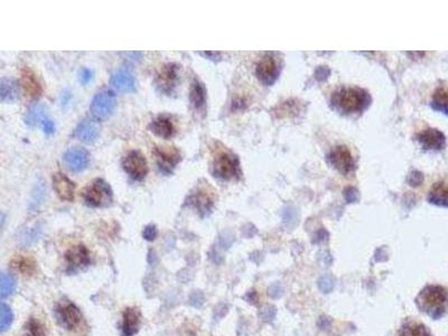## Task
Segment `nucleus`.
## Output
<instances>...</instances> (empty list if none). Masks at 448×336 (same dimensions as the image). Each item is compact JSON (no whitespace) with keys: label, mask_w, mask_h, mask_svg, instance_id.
<instances>
[{"label":"nucleus","mask_w":448,"mask_h":336,"mask_svg":"<svg viewBox=\"0 0 448 336\" xmlns=\"http://www.w3.org/2000/svg\"><path fill=\"white\" fill-rule=\"evenodd\" d=\"M422 311L435 319L444 315L448 308V290L441 286H428L417 297Z\"/></svg>","instance_id":"nucleus-1"},{"label":"nucleus","mask_w":448,"mask_h":336,"mask_svg":"<svg viewBox=\"0 0 448 336\" xmlns=\"http://www.w3.org/2000/svg\"><path fill=\"white\" fill-rule=\"evenodd\" d=\"M219 147L214 149L213 154V174L215 177L223 181H231L239 178L241 175L240 162L237 157L223 147L222 145L218 144Z\"/></svg>","instance_id":"nucleus-2"},{"label":"nucleus","mask_w":448,"mask_h":336,"mask_svg":"<svg viewBox=\"0 0 448 336\" xmlns=\"http://www.w3.org/2000/svg\"><path fill=\"white\" fill-rule=\"evenodd\" d=\"M332 104L344 113L361 112L370 104V96L359 88H344L332 96Z\"/></svg>","instance_id":"nucleus-3"},{"label":"nucleus","mask_w":448,"mask_h":336,"mask_svg":"<svg viewBox=\"0 0 448 336\" xmlns=\"http://www.w3.org/2000/svg\"><path fill=\"white\" fill-rule=\"evenodd\" d=\"M83 198L90 207H107L112 202V189L106 181L95 180L84 189Z\"/></svg>","instance_id":"nucleus-4"},{"label":"nucleus","mask_w":448,"mask_h":336,"mask_svg":"<svg viewBox=\"0 0 448 336\" xmlns=\"http://www.w3.org/2000/svg\"><path fill=\"white\" fill-rule=\"evenodd\" d=\"M116 106L117 100L115 94L111 91L104 90L95 94L90 109L95 119L104 120V119L109 118L112 115L116 109Z\"/></svg>","instance_id":"nucleus-5"},{"label":"nucleus","mask_w":448,"mask_h":336,"mask_svg":"<svg viewBox=\"0 0 448 336\" xmlns=\"http://www.w3.org/2000/svg\"><path fill=\"white\" fill-rule=\"evenodd\" d=\"M123 170L131 178L143 181L148 173V164L145 156L140 151L133 150L129 153L122 162Z\"/></svg>","instance_id":"nucleus-6"},{"label":"nucleus","mask_w":448,"mask_h":336,"mask_svg":"<svg viewBox=\"0 0 448 336\" xmlns=\"http://www.w3.org/2000/svg\"><path fill=\"white\" fill-rule=\"evenodd\" d=\"M214 191L208 185L198 186L196 191L192 194L191 204L195 208L202 216L208 215L214 205Z\"/></svg>","instance_id":"nucleus-7"},{"label":"nucleus","mask_w":448,"mask_h":336,"mask_svg":"<svg viewBox=\"0 0 448 336\" xmlns=\"http://www.w3.org/2000/svg\"><path fill=\"white\" fill-rule=\"evenodd\" d=\"M332 165L343 175H350L354 171L355 164L353 156L347 146H337L330 154Z\"/></svg>","instance_id":"nucleus-8"},{"label":"nucleus","mask_w":448,"mask_h":336,"mask_svg":"<svg viewBox=\"0 0 448 336\" xmlns=\"http://www.w3.org/2000/svg\"><path fill=\"white\" fill-rule=\"evenodd\" d=\"M257 77L260 82L266 85H271L277 80L279 74V68L277 61L271 55H266L258 63L256 70Z\"/></svg>","instance_id":"nucleus-9"},{"label":"nucleus","mask_w":448,"mask_h":336,"mask_svg":"<svg viewBox=\"0 0 448 336\" xmlns=\"http://www.w3.org/2000/svg\"><path fill=\"white\" fill-rule=\"evenodd\" d=\"M110 83L117 91L122 93H131L137 89V80L130 70L127 68L119 69L113 73Z\"/></svg>","instance_id":"nucleus-10"},{"label":"nucleus","mask_w":448,"mask_h":336,"mask_svg":"<svg viewBox=\"0 0 448 336\" xmlns=\"http://www.w3.org/2000/svg\"><path fill=\"white\" fill-rule=\"evenodd\" d=\"M178 81V66L176 64H166L160 69L156 79L157 88L164 93H170L175 89Z\"/></svg>","instance_id":"nucleus-11"},{"label":"nucleus","mask_w":448,"mask_h":336,"mask_svg":"<svg viewBox=\"0 0 448 336\" xmlns=\"http://www.w3.org/2000/svg\"><path fill=\"white\" fill-rule=\"evenodd\" d=\"M63 160L70 171L80 173L83 172L89 165V154L83 148L73 147L64 154Z\"/></svg>","instance_id":"nucleus-12"},{"label":"nucleus","mask_w":448,"mask_h":336,"mask_svg":"<svg viewBox=\"0 0 448 336\" xmlns=\"http://www.w3.org/2000/svg\"><path fill=\"white\" fill-rule=\"evenodd\" d=\"M156 158L160 170L166 173L171 172L178 162L181 161V154L175 147L165 146V147H157L155 150Z\"/></svg>","instance_id":"nucleus-13"},{"label":"nucleus","mask_w":448,"mask_h":336,"mask_svg":"<svg viewBox=\"0 0 448 336\" xmlns=\"http://www.w3.org/2000/svg\"><path fill=\"white\" fill-rule=\"evenodd\" d=\"M57 315L63 326L70 330L77 328L82 319L79 308L71 303H64V304L59 305L57 308Z\"/></svg>","instance_id":"nucleus-14"},{"label":"nucleus","mask_w":448,"mask_h":336,"mask_svg":"<svg viewBox=\"0 0 448 336\" xmlns=\"http://www.w3.org/2000/svg\"><path fill=\"white\" fill-rule=\"evenodd\" d=\"M417 139L423 148L427 150H440L446 144L445 135L433 128H428L418 133Z\"/></svg>","instance_id":"nucleus-15"},{"label":"nucleus","mask_w":448,"mask_h":336,"mask_svg":"<svg viewBox=\"0 0 448 336\" xmlns=\"http://www.w3.org/2000/svg\"><path fill=\"white\" fill-rule=\"evenodd\" d=\"M53 186L59 198L67 200V202L73 200L75 185L72 181L68 180V177L61 174V173H56L53 176Z\"/></svg>","instance_id":"nucleus-16"},{"label":"nucleus","mask_w":448,"mask_h":336,"mask_svg":"<svg viewBox=\"0 0 448 336\" xmlns=\"http://www.w3.org/2000/svg\"><path fill=\"white\" fill-rule=\"evenodd\" d=\"M100 135V128L96 122L84 119L75 129V137L85 144H93Z\"/></svg>","instance_id":"nucleus-17"},{"label":"nucleus","mask_w":448,"mask_h":336,"mask_svg":"<svg viewBox=\"0 0 448 336\" xmlns=\"http://www.w3.org/2000/svg\"><path fill=\"white\" fill-rule=\"evenodd\" d=\"M65 259L70 269H79L90 262V253L84 246H75L66 252Z\"/></svg>","instance_id":"nucleus-18"},{"label":"nucleus","mask_w":448,"mask_h":336,"mask_svg":"<svg viewBox=\"0 0 448 336\" xmlns=\"http://www.w3.org/2000/svg\"><path fill=\"white\" fill-rule=\"evenodd\" d=\"M149 129L160 138L168 139L175 135V126L169 117L159 116L150 123Z\"/></svg>","instance_id":"nucleus-19"},{"label":"nucleus","mask_w":448,"mask_h":336,"mask_svg":"<svg viewBox=\"0 0 448 336\" xmlns=\"http://www.w3.org/2000/svg\"><path fill=\"white\" fill-rule=\"evenodd\" d=\"M21 82H23V86L26 91V93L31 97H37L42 94L43 89L40 83V81L37 80L35 73L31 71L28 68H24L21 71Z\"/></svg>","instance_id":"nucleus-20"},{"label":"nucleus","mask_w":448,"mask_h":336,"mask_svg":"<svg viewBox=\"0 0 448 336\" xmlns=\"http://www.w3.org/2000/svg\"><path fill=\"white\" fill-rule=\"evenodd\" d=\"M428 199L438 207L448 208V183L444 181L436 183L430 189Z\"/></svg>","instance_id":"nucleus-21"},{"label":"nucleus","mask_w":448,"mask_h":336,"mask_svg":"<svg viewBox=\"0 0 448 336\" xmlns=\"http://www.w3.org/2000/svg\"><path fill=\"white\" fill-rule=\"evenodd\" d=\"M47 119V108L46 106L36 102L30 107L25 116V122L30 127H35L37 124H42L43 121Z\"/></svg>","instance_id":"nucleus-22"},{"label":"nucleus","mask_w":448,"mask_h":336,"mask_svg":"<svg viewBox=\"0 0 448 336\" xmlns=\"http://www.w3.org/2000/svg\"><path fill=\"white\" fill-rule=\"evenodd\" d=\"M140 325V315L136 308H127L123 314V335L132 336L137 333Z\"/></svg>","instance_id":"nucleus-23"},{"label":"nucleus","mask_w":448,"mask_h":336,"mask_svg":"<svg viewBox=\"0 0 448 336\" xmlns=\"http://www.w3.org/2000/svg\"><path fill=\"white\" fill-rule=\"evenodd\" d=\"M190 101L194 109L197 111L202 110L205 107V102H206V90L204 88V84L196 79L193 81L191 86Z\"/></svg>","instance_id":"nucleus-24"},{"label":"nucleus","mask_w":448,"mask_h":336,"mask_svg":"<svg viewBox=\"0 0 448 336\" xmlns=\"http://www.w3.org/2000/svg\"><path fill=\"white\" fill-rule=\"evenodd\" d=\"M19 96L18 84L15 80L4 78L0 83V99L3 102H15Z\"/></svg>","instance_id":"nucleus-25"},{"label":"nucleus","mask_w":448,"mask_h":336,"mask_svg":"<svg viewBox=\"0 0 448 336\" xmlns=\"http://www.w3.org/2000/svg\"><path fill=\"white\" fill-rule=\"evenodd\" d=\"M431 107L437 111L448 115V86H440L435 91L431 100Z\"/></svg>","instance_id":"nucleus-26"},{"label":"nucleus","mask_w":448,"mask_h":336,"mask_svg":"<svg viewBox=\"0 0 448 336\" xmlns=\"http://www.w3.org/2000/svg\"><path fill=\"white\" fill-rule=\"evenodd\" d=\"M13 267L24 276L33 275L36 268V263L31 258L25 256H17L13 259L12 261Z\"/></svg>","instance_id":"nucleus-27"},{"label":"nucleus","mask_w":448,"mask_h":336,"mask_svg":"<svg viewBox=\"0 0 448 336\" xmlns=\"http://www.w3.org/2000/svg\"><path fill=\"white\" fill-rule=\"evenodd\" d=\"M42 233H43V226L41 224H35L34 226L28 227V229H26L23 233H21L19 241L23 246L28 247L40 239Z\"/></svg>","instance_id":"nucleus-28"},{"label":"nucleus","mask_w":448,"mask_h":336,"mask_svg":"<svg viewBox=\"0 0 448 336\" xmlns=\"http://www.w3.org/2000/svg\"><path fill=\"white\" fill-rule=\"evenodd\" d=\"M16 288V280L12 275L3 273L2 280H0V295L3 298L10 296L15 291Z\"/></svg>","instance_id":"nucleus-29"},{"label":"nucleus","mask_w":448,"mask_h":336,"mask_svg":"<svg viewBox=\"0 0 448 336\" xmlns=\"http://www.w3.org/2000/svg\"><path fill=\"white\" fill-rule=\"evenodd\" d=\"M400 336H430V334L424 325L409 323L400 330Z\"/></svg>","instance_id":"nucleus-30"},{"label":"nucleus","mask_w":448,"mask_h":336,"mask_svg":"<svg viewBox=\"0 0 448 336\" xmlns=\"http://www.w3.org/2000/svg\"><path fill=\"white\" fill-rule=\"evenodd\" d=\"M13 318V312L10 310V307L3 303L2 310H0V329H2V332H5L9 328L10 325H12Z\"/></svg>","instance_id":"nucleus-31"},{"label":"nucleus","mask_w":448,"mask_h":336,"mask_svg":"<svg viewBox=\"0 0 448 336\" xmlns=\"http://www.w3.org/2000/svg\"><path fill=\"white\" fill-rule=\"evenodd\" d=\"M334 286H335V279L331 275H324L318 279V288L321 289L322 292H325V294L331 292Z\"/></svg>","instance_id":"nucleus-32"},{"label":"nucleus","mask_w":448,"mask_h":336,"mask_svg":"<svg viewBox=\"0 0 448 336\" xmlns=\"http://www.w3.org/2000/svg\"><path fill=\"white\" fill-rule=\"evenodd\" d=\"M26 336H45L44 328L40 322L30 319L26 325Z\"/></svg>","instance_id":"nucleus-33"},{"label":"nucleus","mask_w":448,"mask_h":336,"mask_svg":"<svg viewBox=\"0 0 448 336\" xmlns=\"http://www.w3.org/2000/svg\"><path fill=\"white\" fill-rule=\"evenodd\" d=\"M277 315V310L274 306L271 305H264L261 307V310L259 311V317H260L263 322L270 323L272 322L274 317Z\"/></svg>","instance_id":"nucleus-34"},{"label":"nucleus","mask_w":448,"mask_h":336,"mask_svg":"<svg viewBox=\"0 0 448 336\" xmlns=\"http://www.w3.org/2000/svg\"><path fill=\"white\" fill-rule=\"evenodd\" d=\"M188 303L194 308H201L205 303L204 294L201 290H193L190 297H188Z\"/></svg>","instance_id":"nucleus-35"},{"label":"nucleus","mask_w":448,"mask_h":336,"mask_svg":"<svg viewBox=\"0 0 448 336\" xmlns=\"http://www.w3.org/2000/svg\"><path fill=\"white\" fill-rule=\"evenodd\" d=\"M268 295L273 298V299H278V298L284 295V286L279 281L271 284L268 288Z\"/></svg>","instance_id":"nucleus-36"},{"label":"nucleus","mask_w":448,"mask_h":336,"mask_svg":"<svg viewBox=\"0 0 448 336\" xmlns=\"http://www.w3.org/2000/svg\"><path fill=\"white\" fill-rule=\"evenodd\" d=\"M93 71L88 68H83L79 71V81L82 84H88L93 80Z\"/></svg>","instance_id":"nucleus-37"},{"label":"nucleus","mask_w":448,"mask_h":336,"mask_svg":"<svg viewBox=\"0 0 448 336\" xmlns=\"http://www.w3.org/2000/svg\"><path fill=\"white\" fill-rule=\"evenodd\" d=\"M143 237L147 241H153L157 237V229L155 225H147L143 232Z\"/></svg>","instance_id":"nucleus-38"},{"label":"nucleus","mask_w":448,"mask_h":336,"mask_svg":"<svg viewBox=\"0 0 448 336\" xmlns=\"http://www.w3.org/2000/svg\"><path fill=\"white\" fill-rule=\"evenodd\" d=\"M228 311H229L228 305L219 304L218 306H215V308H214V318L217 319V321H219V319L223 318L226 315V313H228Z\"/></svg>","instance_id":"nucleus-39"},{"label":"nucleus","mask_w":448,"mask_h":336,"mask_svg":"<svg viewBox=\"0 0 448 336\" xmlns=\"http://www.w3.org/2000/svg\"><path fill=\"white\" fill-rule=\"evenodd\" d=\"M43 128V131L47 135H52L54 131H55V123H54L51 119H46V120L43 121V123L41 124Z\"/></svg>","instance_id":"nucleus-40"},{"label":"nucleus","mask_w":448,"mask_h":336,"mask_svg":"<svg viewBox=\"0 0 448 336\" xmlns=\"http://www.w3.org/2000/svg\"><path fill=\"white\" fill-rule=\"evenodd\" d=\"M423 175L420 174V173H412L411 175H410V178H409V183H410V185H412V186H417V185H420V183L423 182Z\"/></svg>","instance_id":"nucleus-41"},{"label":"nucleus","mask_w":448,"mask_h":336,"mask_svg":"<svg viewBox=\"0 0 448 336\" xmlns=\"http://www.w3.org/2000/svg\"><path fill=\"white\" fill-rule=\"evenodd\" d=\"M177 278H178V280L181 281V283L186 284L187 281H190L192 279V274L190 272H187V270H183V272H181L180 274L177 275Z\"/></svg>","instance_id":"nucleus-42"},{"label":"nucleus","mask_w":448,"mask_h":336,"mask_svg":"<svg viewBox=\"0 0 448 336\" xmlns=\"http://www.w3.org/2000/svg\"><path fill=\"white\" fill-rule=\"evenodd\" d=\"M210 259H211L212 262L217 263V264H221V263L223 262L222 256H221V254L218 251H215V250H212L211 252H210Z\"/></svg>","instance_id":"nucleus-43"},{"label":"nucleus","mask_w":448,"mask_h":336,"mask_svg":"<svg viewBox=\"0 0 448 336\" xmlns=\"http://www.w3.org/2000/svg\"><path fill=\"white\" fill-rule=\"evenodd\" d=\"M198 54L199 55H203L210 59H213V61H215V59H219L220 55H221L219 52H198Z\"/></svg>","instance_id":"nucleus-44"},{"label":"nucleus","mask_w":448,"mask_h":336,"mask_svg":"<svg viewBox=\"0 0 448 336\" xmlns=\"http://www.w3.org/2000/svg\"><path fill=\"white\" fill-rule=\"evenodd\" d=\"M232 241H233L232 240V238L228 237V236L220 238V245L222 246V248H224V249H228L232 245Z\"/></svg>","instance_id":"nucleus-45"},{"label":"nucleus","mask_w":448,"mask_h":336,"mask_svg":"<svg viewBox=\"0 0 448 336\" xmlns=\"http://www.w3.org/2000/svg\"><path fill=\"white\" fill-rule=\"evenodd\" d=\"M148 263H149V265H152V267H156V264L158 263V258H157V256H156V252L153 250L149 251Z\"/></svg>","instance_id":"nucleus-46"},{"label":"nucleus","mask_w":448,"mask_h":336,"mask_svg":"<svg viewBox=\"0 0 448 336\" xmlns=\"http://www.w3.org/2000/svg\"><path fill=\"white\" fill-rule=\"evenodd\" d=\"M331 319L328 317H321L320 321H318V326H320L322 329L324 328H328L331 326Z\"/></svg>","instance_id":"nucleus-47"},{"label":"nucleus","mask_w":448,"mask_h":336,"mask_svg":"<svg viewBox=\"0 0 448 336\" xmlns=\"http://www.w3.org/2000/svg\"><path fill=\"white\" fill-rule=\"evenodd\" d=\"M321 262L324 265H330L332 263V258L330 257V254H325V257H322Z\"/></svg>","instance_id":"nucleus-48"},{"label":"nucleus","mask_w":448,"mask_h":336,"mask_svg":"<svg viewBox=\"0 0 448 336\" xmlns=\"http://www.w3.org/2000/svg\"><path fill=\"white\" fill-rule=\"evenodd\" d=\"M247 299L249 300V301H251V303H256L257 299H258L256 291H251V292H249V294L247 295Z\"/></svg>","instance_id":"nucleus-49"},{"label":"nucleus","mask_w":448,"mask_h":336,"mask_svg":"<svg viewBox=\"0 0 448 336\" xmlns=\"http://www.w3.org/2000/svg\"><path fill=\"white\" fill-rule=\"evenodd\" d=\"M239 336H249V335H248V334L245 332V330H242V332L239 333Z\"/></svg>","instance_id":"nucleus-50"}]
</instances>
